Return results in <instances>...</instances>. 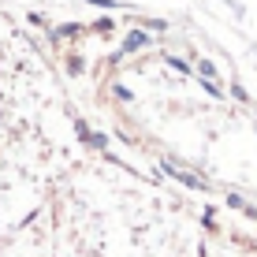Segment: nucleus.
Instances as JSON below:
<instances>
[{
  "label": "nucleus",
  "mask_w": 257,
  "mask_h": 257,
  "mask_svg": "<svg viewBox=\"0 0 257 257\" xmlns=\"http://www.w3.org/2000/svg\"><path fill=\"white\" fill-rule=\"evenodd\" d=\"M56 164L52 86L19 34L0 19V224H15Z\"/></svg>",
  "instance_id": "f257e3e1"
},
{
  "label": "nucleus",
  "mask_w": 257,
  "mask_h": 257,
  "mask_svg": "<svg viewBox=\"0 0 257 257\" xmlns=\"http://www.w3.org/2000/svg\"><path fill=\"white\" fill-rule=\"evenodd\" d=\"M108 205H93L75 190V205L60 209V257H201L175 212L142 190L104 183Z\"/></svg>",
  "instance_id": "f03ea898"
}]
</instances>
